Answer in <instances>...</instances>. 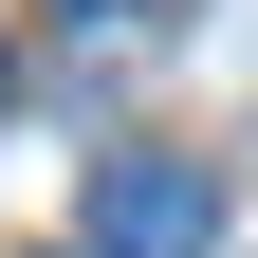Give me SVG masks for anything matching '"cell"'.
Instances as JSON below:
<instances>
[{
  "instance_id": "cell-1",
  "label": "cell",
  "mask_w": 258,
  "mask_h": 258,
  "mask_svg": "<svg viewBox=\"0 0 258 258\" xmlns=\"http://www.w3.org/2000/svg\"><path fill=\"white\" fill-rule=\"evenodd\" d=\"M92 258H221V166L111 148V166H92Z\"/></svg>"
},
{
  "instance_id": "cell-2",
  "label": "cell",
  "mask_w": 258,
  "mask_h": 258,
  "mask_svg": "<svg viewBox=\"0 0 258 258\" xmlns=\"http://www.w3.org/2000/svg\"><path fill=\"white\" fill-rule=\"evenodd\" d=\"M74 19H148V0H74Z\"/></svg>"
}]
</instances>
